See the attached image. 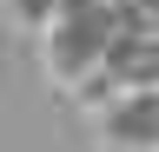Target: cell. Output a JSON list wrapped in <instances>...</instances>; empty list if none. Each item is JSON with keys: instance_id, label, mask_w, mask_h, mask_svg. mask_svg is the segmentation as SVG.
Masks as SVG:
<instances>
[{"instance_id": "obj_1", "label": "cell", "mask_w": 159, "mask_h": 152, "mask_svg": "<svg viewBox=\"0 0 159 152\" xmlns=\"http://www.w3.org/2000/svg\"><path fill=\"white\" fill-rule=\"evenodd\" d=\"M99 132H106V152H159V93L152 99H126L119 112H106Z\"/></svg>"}, {"instance_id": "obj_2", "label": "cell", "mask_w": 159, "mask_h": 152, "mask_svg": "<svg viewBox=\"0 0 159 152\" xmlns=\"http://www.w3.org/2000/svg\"><path fill=\"white\" fill-rule=\"evenodd\" d=\"M60 7H66V0H13V20H27L33 33H47L60 20Z\"/></svg>"}]
</instances>
